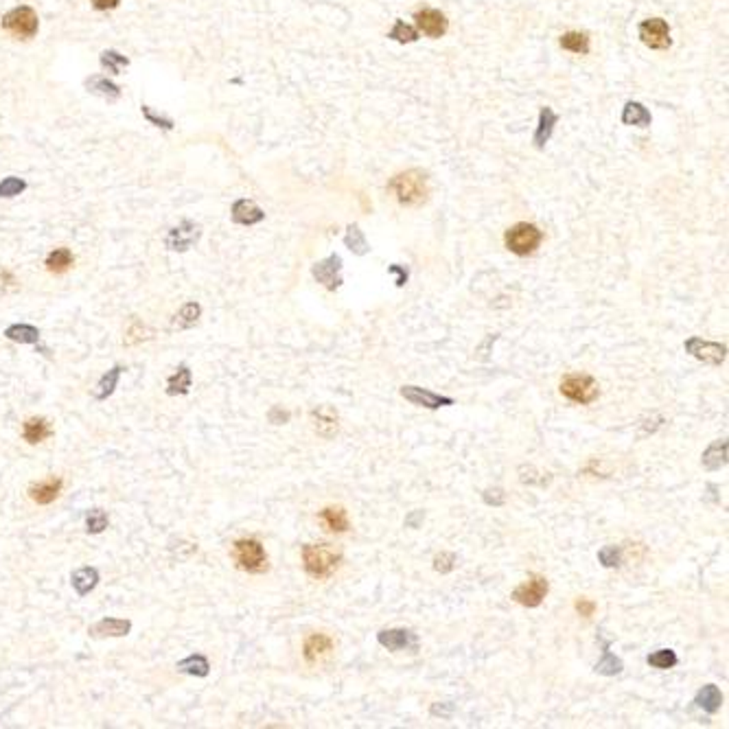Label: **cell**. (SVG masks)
Listing matches in <instances>:
<instances>
[{"instance_id": "cell-32", "label": "cell", "mask_w": 729, "mask_h": 729, "mask_svg": "<svg viewBox=\"0 0 729 729\" xmlns=\"http://www.w3.org/2000/svg\"><path fill=\"white\" fill-rule=\"evenodd\" d=\"M5 337L16 344H38L40 331L33 324H11L5 329Z\"/></svg>"}, {"instance_id": "cell-6", "label": "cell", "mask_w": 729, "mask_h": 729, "mask_svg": "<svg viewBox=\"0 0 729 729\" xmlns=\"http://www.w3.org/2000/svg\"><path fill=\"white\" fill-rule=\"evenodd\" d=\"M561 395L574 403H580V405H589L598 399L600 395V388H598V381L592 377V375H580V373H574V375H565L563 381H561Z\"/></svg>"}, {"instance_id": "cell-19", "label": "cell", "mask_w": 729, "mask_h": 729, "mask_svg": "<svg viewBox=\"0 0 729 729\" xmlns=\"http://www.w3.org/2000/svg\"><path fill=\"white\" fill-rule=\"evenodd\" d=\"M86 90L90 94H94V96H101V99H106V101H118L120 99V88L112 79H108L103 75L88 77L86 79Z\"/></svg>"}, {"instance_id": "cell-30", "label": "cell", "mask_w": 729, "mask_h": 729, "mask_svg": "<svg viewBox=\"0 0 729 729\" xmlns=\"http://www.w3.org/2000/svg\"><path fill=\"white\" fill-rule=\"evenodd\" d=\"M561 46L570 53L576 55H587L592 48V40L585 31H567L561 35Z\"/></svg>"}, {"instance_id": "cell-1", "label": "cell", "mask_w": 729, "mask_h": 729, "mask_svg": "<svg viewBox=\"0 0 729 729\" xmlns=\"http://www.w3.org/2000/svg\"><path fill=\"white\" fill-rule=\"evenodd\" d=\"M388 191L403 206H423L429 198V178L421 169H407L388 182Z\"/></svg>"}, {"instance_id": "cell-17", "label": "cell", "mask_w": 729, "mask_h": 729, "mask_svg": "<svg viewBox=\"0 0 729 729\" xmlns=\"http://www.w3.org/2000/svg\"><path fill=\"white\" fill-rule=\"evenodd\" d=\"M265 220V213L252 200H237L232 204V222L241 226H254Z\"/></svg>"}, {"instance_id": "cell-21", "label": "cell", "mask_w": 729, "mask_h": 729, "mask_svg": "<svg viewBox=\"0 0 729 729\" xmlns=\"http://www.w3.org/2000/svg\"><path fill=\"white\" fill-rule=\"evenodd\" d=\"M70 585L79 596H88L96 585H99V572H96L94 567H79V570L72 572Z\"/></svg>"}, {"instance_id": "cell-15", "label": "cell", "mask_w": 729, "mask_h": 729, "mask_svg": "<svg viewBox=\"0 0 729 729\" xmlns=\"http://www.w3.org/2000/svg\"><path fill=\"white\" fill-rule=\"evenodd\" d=\"M130 631H132V622L130 620H123V618H103L99 622H94L90 628H88V633L92 638H125L130 635Z\"/></svg>"}, {"instance_id": "cell-13", "label": "cell", "mask_w": 729, "mask_h": 729, "mask_svg": "<svg viewBox=\"0 0 729 729\" xmlns=\"http://www.w3.org/2000/svg\"><path fill=\"white\" fill-rule=\"evenodd\" d=\"M377 642L383 648L392 650V652L417 650L419 648L417 633H412V631H407V628H383V631H379V633H377Z\"/></svg>"}, {"instance_id": "cell-20", "label": "cell", "mask_w": 729, "mask_h": 729, "mask_svg": "<svg viewBox=\"0 0 729 729\" xmlns=\"http://www.w3.org/2000/svg\"><path fill=\"white\" fill-rule=\"evenodd\" d=\"M320 521L327 530L331 532H349L351 524H349V515L342 506H327L320 510Z\"/></svg>"}, {"instance_id": "cell-36", "label": "cell", "mask_w": 729, "mask_h": 729, "mask_svg": "<svg viewBox=\"0 0 729 729\" xmlns=\"http://www.w3.org/2000/svg\"><path fill=\"white\" fill-rule=\"evenodd\" d=\"M344 243H346V248H349L351 252H355V254H359V256L368 254V250H371L366 237H363V232L359 230L357 224L349 226V230H346V234H344Z\"/></svg>"}, {"instance_id": "cell-8", "label": "cell", "mask_w": 729, "mask_h": 729, "mask_svg": "<svg viewBox=\"0 0 729 729\" xmlns=\"http://www.w3.org/2000/svg\"><path fill=\"white\" fill-rule=\"evenodd\" d=\"M638 33H640V40L648 48H652V51H666V48H670V44H672L670 27L664 18H648V20L640 22Z\"/></svg>"}, {"instance_id": "cell-16", "label": "cell", "mask_w": 729, "mask_h": 729, "mask_svg": "<svg viewBox=\"0 0 729 729\" xmlns=\"http://www.w3.org/2000/svg\"><path fill=\"white\" fill-rule=\"evenodd\" d=\"M62 486H64V482L60 477H46V480H42V482L31 486L29 497L35 504H40V506H48V504H53L60 497Z\"/></svg>"}, {"instance_id": "cell-29", "label": "cell", "mask_w": 729, "mask_h": 729, "mask_svg": "<svg viewBox=\"0 0 729 729\" xmlns=\"http://www.w3.org/2000/svg\"><path fill=\"white\" fill-rule=\"evenodd\" d=\"M120 375H123V366H114V368H110V371L99 379V383H96V388L92 390V397H94L96 401H106V399L116 390Z\"/></svg>"}, {"instance_id": "cell-34", "label": "cell", "mask_w": 729, "mask_h": 729, "mask_svg": "<svg viewBox=\"0 0 729 729\" xmlns=\"http://www.w3.org/2000/svg\"><path fill=\"white\" fill-rule=\"evenodd\" d=\"M200 315H202L200 303H186V305H182V309L176 313L174 327H178V329H191V327H196L198 320H200Z\"/></svg>"}, {"instance_id": "cell-27", "label": "cell", "mask_w": 729, "mask_h": 729, "mask_svg": "<svg viewBox=\"0 0 729 729\" xmlns=\"http://www.w3.org/2000/svg\"><path fill=\"white\" fill-rule=\"evenodd\" d=\"M622 123L624 125H638V128H648L652 123L650 112L638 103V101H628L622 110Z\"/></svg>"}, {"instance_id": "cell-7", "label": "cell", "mask_w": 729, "mask_h": 729, "mask_svg": "<svg viewBox=\"0 0 729 729\" xmlns=\"http://www.w3.org/2000/svg\"><path fill=\"white\" fill-rule=\"evenodd\" d=\"M548 592H550L548 578L541 574H530L519 587H515L513 600L521 606H528V609H534V606H539L546 600Z\"/></svg>"}, {"instance_id": "cell-2", "label": "cell", "mask_w": 729, "mask_h": 729, "mask_svg": "<svg viewBox=\"0 0 729 729\" xmlns=\"http://www.w3.org/2000/svg\"><path fill=\"white\" fill-rule=\"evenodd\" d=\"M342 563V554L329 546H305L303 548V567L311 578H329Z\"/></svg>"}, {"instance_id": "cell-48", "label": "cell", "mask_w": 729, "mask_h": 729, "mask_svg": "<svg viewBox=\"0 0 729 729\" xmlns=\"http://www.w3.org/2000/svg\"><path fill=\"white\" fill-rule=\"evenodd\" d=\"M270 421H272L274 425L287 423V421H289V412H283L281 407H272V409H270Z\"/></svg>"}, {"instance_id": "cell-3", "label": "cell", "mask_w": 729, "mask_h": 729, "mask_svg": "<svg viewBox=\"0 0 729 729\" xmlns=\"http://www.w3.org/2000/svg\"><path fill=\"white\" fill-rule=\"evenodd\" d=\"M232 558L237 567L248 574H265L270 570L265 548L259 539H237L232 546Z\"/></svg>"}, {"instance_id": "cell-33", "label": "cell", "mask_w": 729, "mask_h": 729, "mask_svg": "<svg viewBox=\"0 0 729 729\" xmlns=\"http://www.w3.org/2000/svg\"><path fill=\"white\" fill-rule=\"evenodd\" d=\"M178 670L191 677H208L210 672V664L204 655H188L182 662H178Z\"/></svg>"}, {"instance_id": "cell-10", "label": "cell", "mask_w": 729, "mask_h": 729, "mask_svg": "<svg viewBox=\"0 0 729 729\" xmlns=\"http://www.w3.org/2000/svg\"><path fill=\"white\" fill-rule=\"evenodd\" d=\"M200 237H202V226L191 222V220H184L182 224H178L169 230V234L164 239V246L171 252H186L196 246V243L200 241Z\"/></svg>"}, {"instance_id": "cell-11", "label": "cell", "mask_w": 729, "mask_h": 729, "mask_svg": "<svg viewBox=\"0 0 729 729\" xmlns=\"http://www.w3.org/2000/svg\"><path fill=\"white\" fill-rule=\"evenodd\" d=\"M313 278L318 281L320 285H324L329 291H335L339 285H342V256L339 254H331L322 261H318L311 270Z\"/></svg>"}, {"instance_id": "cell-5", "label": "cell", "mask_w": 729, "mask_h": 729, "mask_svg": "<svg viewBox=\"0 0 729 729\" xmlns=\"http://www.w3.org/2000/svg\"><path fill=\"white\" fill-rule=\"evenodd\" d=\"M0 27L18 40H31V38H35V33L40 29V20H38V13L33 7L20 5V7H13L11 11H7L3 16Z\"/></svg>"}, {"instance_id": "cell-4", "label": "cell", "mask_w": 729, "mask_h": 729, "mask_svg": "<svg viewBox=\"0 0 729 729\" xmlns=\"http://www.w3.org/2000/svg\"><path fill=\"white\" fill-rule=\"evenodd\" d=\"M541 241H543V232L539 230V226L528 224V222H519L515 226H510L504 234L506 248L517 256L532 254L541 246Z\"/></svg>"}, {"instance_id": "cell-18", "label": "cell", "mask_w": 729, "mask_h": 729, "mask_svg": "<svg viewBox=\"0 0 729 729\" xmlns=\"http://www.w3.org/2000/svg\"><path fill=\"white\" fill-rule=\"evenodd\" d=\"M331 648H333V640L327 633H311L303 644V655L309 664H315L320 657H324L327 652H331Z\"/></svg>"}, {"instance_id": "cell-44", "label": "cell", "mask_w": 729, "mask_h": 729, "mask_svg": "<svg viewBox=\"0 0 729 729\" xmlns=\"http://www.w3.org/2000/svg\"><path fill=\"white\" fill-rule=\"evenodd\" d=\"M458 563V558L453 552H441V554H436L434 556V570L436 572H441V574H449Z\"/></svg>"}, {"instance_id": "cell-38", "label": "cell", "mask_w": 729, "mask_h": 729, "mask_svg": "<svg viewBox=\"0 0 729 729\" xmlns=\"http://www.w3.org/2000/svg\"><path fill=\"white\" fill-rule=\"evenodd\" d=\"M99 62H101V66L108 72H112V75H120V70L130 66V57H125L123 53H118V51H112V48H110V51L101 53Z\"/></svg>"}, {"instance_id": "cell-23", "label": "cell", "mask_w": 729, "mask_h": 729, "mask_svg": "<svg viewBox=\"0 0 729 729\" xmlns=\"http://www.w3.org/2000/svg\"><path fill=\"white\" fill-rule=\"evenodd\" d=\"M48 436H51V425H48L46 419H29V421H24V425H22V439L27 441L29 445L44 443Z\"/></svg>"}, {"instance_id": "cell-50", "label": "cell", "mask_w": 729, "mask_h": 729, "mask_svg": "<svg viewBox=\"0 0 729 729\" xmlns=\"http://www.w3.org/2000/svg\"><path fill=\"white\" fill-rule=\"evenodd\" d=\"M493 493H495V495H491V491H486V493H484V502H486V504H493V506H502V504H504V493H502L499 489H495Z\"/></svg>"}, {"instance_id": "cell-14", "label": "cell", "mask_w": 729, "mask_h": 729, "mask_svg": "<svg viewBox=\"0 0 729 729\" xmlns=\"http://www.w3.org/2000/svg\"><path fill=\"white\" fill-rule=\"evenodd\" d=\"M414 20H417V24H419V29L427 35V38H443L445 33H447V29H449V20H447V16L443 13V11H439V9H431V7H427V9H421V11H417L414 13Z\"/></svg>"}, {"instance_id": "cell-9", "label": "cell", "mask_w": 729, "mask_h": 729, "mask_svg": "<svg viewBox=\"0 0 729 729\" xmlns=\"http://www.w3.org/2000/svg\"><path fill=\"white\" fill-rule=\"evenodd\" d=\"M686 353H690L694 359L703 361V363H710V366H720V363L727 359V346L720 344V342H708V339H703V337H688L686 339V344H684Z\"/></svg>"}, {"instance_id": "cell-24", "label": "cell", "mask_w": 729, "mask_h": 729, "mask_svg": "<svg viewBox=\"0 0 729 729\" xmlns=\"http://www.w3.org/2000/svg\"><path fill=\"white\" fill-rule=\"evenodd\" d=\"M193 375L188 366H180L171 377L166 379V395L169 397H184L191 390Z\"/></svg>"}, {"instance_id": "cell-42", "label": "cell", "mask_w": 729, "mask_h": 729, "mask_svg": "<svg viewBox=\"0 0 729 729\" xmlns=\"http://www.w3.org/2000/svg\"><path fill=\"white\" fill-rule=\"evenodd\" d=\"M140 112H142V116L147 118L154 128H160V130H164V132H171L174 125H176V123H174V118H169V116H162V114L154 112L152 106H145V103H142V106H140Z\"/></svg>"}, {"instance_id": "cell-43", "label": "cell", "mask_w": 729, "mask_h": 729, "mask_svg": "<svg viewBox=\"0 0 729 729\" xmlns=\"http://www.w3.org/2000/svg\"><path fill=\"white\" fill-rule=\"evenodd\" d=\"M27 191V182H24L22 178H16V176H9L5 178L3 182H0V198H16L20 196V193Z\"/></svg>"}, {"instance_id": "cell-45", "label": "cell", "mask_w": 729, "mask_h": 729, "mask_svg": "<svg viewBox=\"0 0 729 729\" xmlns=\"http://www.w3.org/2000/svg\"><path fill=\"white\" fill-rule=\"evenodd\" d=\"M574 609L578 611V616H582V618H592L594 614H596V602L594 600H589V598H578L576 602H574Z\"/></svg>"}, {"instance_id": "cell-28", "label": "cell", "mask_w": 729, "mask_h": 729, "mask_svg": "<svg viewBox=\"0 0 729 729\" xmlns=\"http://www.w3.org/2000/svg\"><path fill=\"white\" fill-rule=\"evenodd\" d=\"M727 465V441H714L703 453V467L708 471H718Z\"/></svg>"}, {"instance_id": "cell-25", "label": "cell", "mask_w": 729, "mask_h": 729, "mask_svg": "<svg viewBox=\"0 0 729 729\" xmlns=\"http://www.w3.org/2000/svg\"><path fill=\"white\" fill-rule=\"evenodd\" d=\"M696 706L703 710V712H708V714H716L723 706V694L716 686H703L699 692H696V699H694Z\"/></svg>"}, {"instance_id": "cell-31", "label": "cell", "mask_w": 729, "mask_h": 729, "mask_svg": "<svg viewBox=\"0 0 729 729\" xmlns=\"http://www.w3.org/2000/svg\"><path fill=\"white\" fill-rule=\"evenodd\" d=\"M72 263H75V256H72V252L68 248H55L51 254L46 256L44 265H46V270L48 272H53V274H64L68 272Z\"/></svg>"}, {"instance_id": "cell-46", "label": "cell", "mask_w": 729, "mask_h": 729, "mask_svg": "<svg viewBox=\"0 0 729 729\" xmlns=\"http://www.w3.org/2000/svg\"><path fill=\"white\" fill-rule=\"evenodd\" d=\"M96 11H112L120 5V0H90Z\"/></svg>"}, {"instance_id": "cell-37", "label": "cell", "mask_w": 729, "mask_h": 729, "mask_svg": "<svg viewBox=\"0 0 729 729\" xmlns=\"http://www.w3.org/2000/svg\"><path fill=\"white\" fill-rule=\"evenodd\" d=\"M624 668L622 660L616 657V655L609 650V644H604V650H602V660L596 664V672L600 674H606V677H614V674H620Z\"/></svg>"}, {"instance_id": "cell-22", "label": "cell", "mask_w": 729, "mask_h": 729, "mask_svg": "<svg viewBox=\"0 0 729 729\" xmlns=\"http://www.w3.org/2000/svg\"><path fill=\"white\" fill-rule=\"evenodd\" d=\"M311 417H313L315 431H318L320 436H324V439H331V436L337 434V414H335L333 409L318 407V409L311 412Z\"/></svg>"}, {"instance_id": "cell-41", "label": "cell", "mask_w": 729, "mask_h": 729, "mask_svg": "<svg viewBox=\"0 0 729 729\" xmlns=\"http://www.w3.org/2000/svg\"><path fill=\"white\" fill-rule=\"evenodd\" d=\"M598 561L602 567L606 570H614V567H620L622 565V550L618 546H606L598 552Z\"/></svg>"}, {"instance_id": "cell-39", "label": "cell", "mask_w": 729, "mask_h": 729, "mask_svg": "<svg viewBox=\"0 0 729 729\" xmlns=\"http://www.w3.org/2000/svg\"><path fill=\"white\" fill-rule=\"evenodd\" d=\"M110 519H108V513L101 508H92L90 513L86 515V530L90 534H101L106 528H108Z\"/></svg>"}, {"instance_id": "cell-26", "label": "cell", "mask_w": 729, "mask_h": 729, "mask_svg": "<svg viewBox=\"0 0 729 729\" xmlns=\"http://www.w3.org/2000/svg\"><path fill=\"white\" fill-rule=\"evenodd\" d=\"M556 123H558L556 112L552 108H541V112H539V128H537V132H534V145H537L539 149L550 140Z\"/></svg>"}, {"instance_id": "cell-49", "label": "cell", "mask_w": 729, "mask_h": 729, "mask_svg": "<svg viewBox=\"0 0 729 729\" xmlns=\"http://www.w3.org/2000/svg\"><path fill=\"white\" fill-rule=\"evenodd\" d=\"M423 519H425V513H423V510H414V513H412V515L405 519V526H407V528H419V526L423 524Z\"/></svg>"}, {"instance_id": "cell-47", "label": "cell", "mask_w": 729, "mask_h": 729, "mask_svg": "<svg viewBox=\"0 0 729 729\" xmlns=\"http://www.w3.org/2000/svg\"><path fill=\"white\" fill-rule=\"evenodd\" d=\"M388 272L397 276V287H403V285L407 283V270H405V267H401V265H390V267H388Z\"/></svg>"}, {"instance_id": "cell-12", "label": "cell", "mask_w": 729, "mask_h": 729, "mask_svg": "<svg viewBox=\"0 0 729 729\" xmlns=\"http://www.w3.org/2000/svg\"><path fill=\"white\" fill-rule=\"evenodd\" d=\"M399 392L412 405H421V407H427V409H439V407H447V405L456 403L451 397L436 395V392L425 390V388H419V385H403Z\"/></svg>"}, {"instance_id": "cell-40", "label": "cell", "mask_w": 729, "mask_h": 729, "mask_svg": "<svg viewBox=\"0 0 729 729\" xmlns=\"http://www.w3.org/2000/svg\"><path fill=\"white\" fill-rule=\"evenodd\" d=\"M388 38H392L395 42H401V44H412V42L419 40V33L414 27H409V24H405L403 20H397L392 31L388 33Z\"/></svg>"}, {"instance_id": "cell-35", "label": "cell", "mask_w": 729, "mask_h": 729, "mask_svg": "<svg viewBox=\"0 0 729 729\" xmlns=\"http://www.w3.org/2000/svg\"><path fill=\"white\" fill-rule=\"evenodd\" d=\"M646 664L652 666V668H657V670H670V668H674L679 664V657H677V652L670 650V648H660V650H655V652L648 655Z\"/></svg>"}]
</instances>
